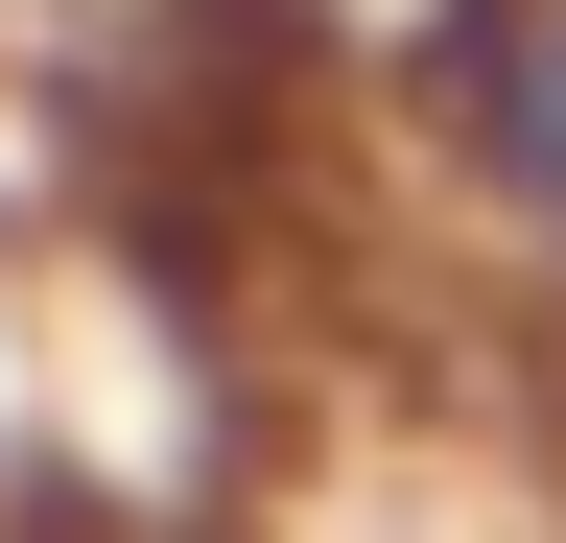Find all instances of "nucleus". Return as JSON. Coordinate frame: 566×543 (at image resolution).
<instances>
[{"mask_svg":"<svg viewBox=\"0 0 566 543\" xmlns=\"http://www.w3.org/2000/svg\"><path fill=\"white\" fill-rule=\"evenodd\" d=\"M401 118L472 260L566 307V0H401Z\"/></svg>","mask_w":566,"mask_h":543,"instance_id":"f257e3e1","label":"nucleus"}]
</instances>
